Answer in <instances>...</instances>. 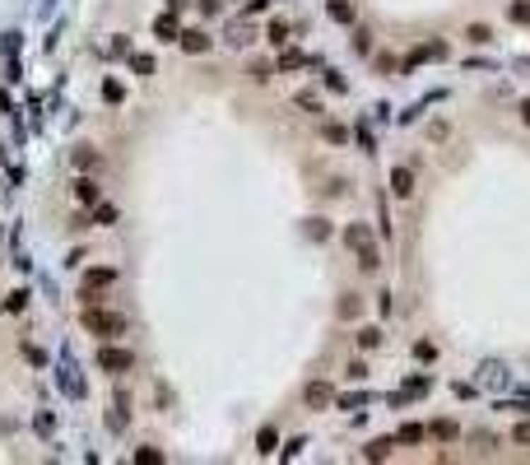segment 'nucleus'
Listing matches in <instances>:
<instances>
[{"label":"nucleus","instance_id":"27","mask_svg":"<svg viewBox=\"0 0 530 465\" xmlns=\"http://www.w3.org/2000/svg\"><path fill=\"white\" fill-rule=\"evenodd\" d=\"M507 382V367L502 363H484V387H502Z\"/></svg>","mask_w":530,"mask_h":465},{"label":"nucleus","instance_id":"32","mask_svg":"<svg viewBox=\"0 0 530 465\" xmlns=\"http://www.w3.org/2000/svg\"><path fill=\"white\" fill-rule=\"evenodd\" d=\"M307 237L326 242V237H331V223H326V219H307Z\"/></svg>","mask_w":530,"mask_h":465},{"label":"nucleus","instance_id":"37","mask_svg":"<svg viewBox=\"0 0 530 465\" xmlns=\"http://www.w3.org/2000/svg\"><path fill=\"white\" fill-rule=\"evenodd\" d=\"M107 423H112V428H117V432L126 428V400H117V410L107 414Z\"/></svg>","mask_w":530,"mask_h":465},{"label":"nucleus","instance_id":"28","mask_svg":"<svg viewBox=\"0 0 530 465\" xmlns=\"http://www.w3.org/2000/svg\"><path fill=\"white\" fill-rule=\"evenodd\" d=\"M321 135H326L331 144H344V140H349V131H344L340 122H321Z\"/></svg>","mask_w":530,"mask_h":465},{"label":"nucleus","instance_id":"44","mask_svg":"<svg viewBox=\"0 0 530 465\" xmlns=\"http://www.w3.org/2000/svg\"><path fill=\"white\" fill-rule=\"evenodd\" d=\"M363 391H358V396H340V410H363Z\"/></svg>","mask_w":530,"mask_h":465},{"label":"nucleus","instance_id":"40","mask_svg":"<svg viewBox=\"0 0 530 465\" xmlns=\"http://www.w3.org/2000/svg\"><path fill=\"white\" fill-rule=\"evenodd\" d=\"M512 23H530V0H517V5H512Z\"/></svg>","mask_w":530,"mask_h":465},{"label":"nucleus","instance_id":"46","mask_svg":"<svg viewBox=\"0 0 530 465\" xmlns=\"http://www.w3.org/2000/svg\"><path fill=\"white\" fill-rule=\"evenodd\" d=\"M275 0H247V14H261V10H270Z\"/></svg>","mask_w":530,"mask_h":465},{"label":"nucleus","instance_id":"12","mask_svg":"<svg viewBox=\"0 0 530 465\" xmlns=\"http://www.w3.org/2000/svg\"><path fill=\"white\" fill-rule=\"evenodd\" d=\"M154 33H158V42H182V28H177V14L172 10L154 19Z\"/></svg>","mask_w":530,"mask_h":465},{"label":"nucleus","instance_id":"10","mask_svg":"<svg viewBox=\"0 0 530 465\" xmlns=\"http://www.w3.org/2000/svg\"><path fill=\"white\" fill-rule=\"evenodd\" d=\"M358 312H363V293H340L335 317H340V322H358Z\"/></svg>","mask_w":530,"mask_h":465},{"label":"nucleus","instance_id":"7","mask_svg":"<svg viewBox=\"0 0 530 465\" xmlns=\"http://www.w3.org/2000/svg\"><path fill=\"white\" fill-rule=\"evenodd\" d=\"M391 191H396V200H409L414 196V167H391Z\"/></svg>","mask_w":530,"mask_h":465},{"label":"nucleus","instance_id":"3","mask_svg":"<svg viewBox=\"0 0 530 465\" xmlns=\"http://www.w3.org/2000/svg\"><path fill=\"white\" fill-rule=\"evenodd\" d=\"M98 367H102V372H112V377H122V372H131V367H135V354L107 340V344L98 349Z\"/></svg>","mask_w":530,"mask_h":465},{"label":"nucleus","instance_id":"41","mask_svg":"<svg viewBox=\"0 0 530 465\" xmlns=\"http://www.w3.org/2000/svg\"><path fill=\"white\" fill-rule=\"evenodd\" d=\"M270 75H275V70L265 66V61H256V66H252V79H256V84H270Z\"/></svg>","mask_w":530,"mask_h":465},{"label":"nucleus","instance_id":"36","mask_svg":"<svg viewBox=\"0 0 530 465\" xmlns=\"http://www.w3.org/2000/svg\"><path fill=\"white\" fill-rule=\"evenodd\" d=\"M102 98H107V102H122V98H126V89L117 84V79H107V84H102Z\"/></svg>","mask_w":530,"mask_h":465},{"label":"nucleus","instance_id":"45","mask_svg":"<svg viewBox=\"0 0 530 465\" xmlns=\"http://www.w3.org/2000/svg\"><path fill=\"white\" fill-rule=\"evenodd\" d=\"M302 447H307V442H302V437H293V442H288V447H284V452H279V456H284V461H293V456H298Z\"/></svg>","mask_w":530,"mask_h":465},{"label":"nucleus","instance_id":"22","mask_svg":"<svg viewBox=\"0 0 530 465\" xmlns=\"http://www.w3.org/2000/svg\"><path fill=\"white\" fill-rule=\"evenodd\" d=\"M349 47H353V52H358V56H372V33H367V28H353Z\"/></svg>","mask_w":530,"mask_h":465},{"label":"nucleus","instance_id":"18","mask_svg":"<svg viewBox=\"0 0 530 465\" xmlns=\"http://www.w3.org/2000/svg\"><path fill=\"white\" fill-rule=\"evenodd\" d=\"M23 307H28V288H14V293H5V302H0V312H10V317H19Z\"/></svg>","mask_w":530,"mask_h":465},{"label":"nucleus","instance_id":"39","mask_svg":"<svg viewBox=\"0 0 530 465\" xmlns=\"http://www.w3.org/2000/svg\"><path fill=\"white\" fill-rule=\"evenodd\" d=\"M112 219H117V210H112V205H102V200H98V205H93V223H112Z\"/></svg>","mask_w":530,"mask_h":465},{"label":"nucleus","instance_id":"30","mask_svg":"<svg viewBox=\"0 0 530 465\" xmlns=\"http://www.w3.org/2000/svg\"><path fill=\"white\" fill-rule=\"evenodd\" d=\"M302 66H307L302 52H279V70H302Z\"/></svg>","mask_w":530,"mask_h":465},{"label":"nucleus","instance_id":"21","mask_svg":"<svg viewBox=\"0 0 530 465\" xmlns=\"http://www.w3.org/2000/svg\"><path fill=\"white\" fill-rule=\"evenodd\" d=\"M396 437H400V442H423V437H428V428H423V423H400V432H396Z\"/></svg>","mask_w":530,"mask_h":465},{"label":"nucleus","instance_id":"34","mask_svg":"<svg viewBox=\"0 0 530 465\" xmlns=\"http://www.w3.org/2000/svg\"><path fill=\"white\" fill-rule=\"evenodd\" d=\"M512 447H530V419H521L517 428H512Z\"/></svg>","mask_w":530,"mask_h":465},{"label":"nucleus","instance_id":"1","mask_svg":"<svg viewBox=\"0 0 530 465\" xmlns=\"http://www.w3.org/2000/svg\"><path fill=\"white\" fill-rule=\"evenodd\" d=\"M344 247L358 256V266H363V270L382 266V252H377V237H372L367 223H344Z\"/></svg>","mask_w":530,"mask_h":465},{"label":"nucleus","instance_id":"42","mask_svg":"<svg viewBox=\"0 0 530 465\" xmlns=\"http://www.w3.org/2000/svg\"><path fill=\"white\" fill-rule=\"evenodd\" d=\"M0 47H5V56L14 61V56H19V33H5V37H0Z\"/></svg>","mask_w":530,"mask_h":465},{"label":"nucleus","instance_id":"8","mask_svg":"<svg viewBox=\"0 0 530 465\" xmlns=\"http://www.w3.org/2000/svg\"><path fill=\"white\" fill-rule=\"evenodd\" d=\"M70 163H75L79 172H98V167H102V154L93 149V144H79L75 154H70Z\"/></svg>","mask_w":530,"mask_h":465},{"label":"nucleus","instance_id":"25","mask_svg":"<svg viewBox=\"0 0 530 465\" xmlns=\"http://www.w3.org/2000/svg\"><path fill=\"white\" fill-rule=\"evenodd\" d=\"M298 107H302V112H326V102H321L317 89H302V93H298Z\"/></svg>","mask_w":530,"mask_h":465},{"label":"nucleus","instance_id":"24","mask_svg":"<svg viewBox=\"0 0 530 465\" xmlns=\"http://www.w3.org/2000/svg\"><path fill=\"white\" fill-rule=\"evenodd\" d=\"M131 461L135 465H163V452H158V447H135Z\"/></svg>","mask_w":530,"mask_h":465},{"label":"nucleus","instance_id":"29","mask_svg":"<svg viewBox=\"0 0 530 465\" xmlns=\"http://www.w3.org/2000/svg\"><path fill=\"white\" fill-rule=\"evenodd\" d=\"M131 70H135V75H154V56L131 52Z\"/></svg>","mask_w":530,"mask_h":465},{"label":"nucleus","instance_id":"19","mask_svg":"<svg viewBox=\"0 0 530 465\" xmlns=\"http://www.w3.org/2000/svg\"><path fill=\"white\" fill-rule=\"evenodd\" d=\"M326 14H331L335 23H353V5L349 0H326Z\"/></svg>","mask_w":530,"mask_h":465},{"label":"nucleus","instance_id":"5","mask_svg":"<svg viewBox=\"0 0 530 465\" xmlns=\"http://www.w3.org/2000/svg\"><path fill=\"white\" fill-rule=\"evenodd\" d=\"M112 279H117V270H107V266L98 270V266H93V270L84 275V288H79V298H84V302H93V293H98V288H107Z\"/></svg>","mask_w":530,"mask_h":465},{"label":"nucleus","instance_id":"13","mask_svg":"<svg viewBox=\"0 0 530 465\" xmlns=\"http://www.w3.org/2000/svg\"><path fill=\"white\" fill-rule=\"evenodd\" d=\"M223 42H228V47H247V42H252V23H247V14H242V19H232V23H228V33H223Z\"/></svg>","mask_w":530,"mask_h":465},{"label":"nucleus","instance_id":"47","mask_svg":"<svg viewBox=\"0 0 530 465\" xmlns=\"http://www.w3.org/2000/svg\"><path fill=\"white\" fill-rule=\"evenodd\" d=\"M200 5V14H219V0H196Z\"/></svg>","mask_w":530,"mask_h":465},{"label":"nucleus","instance_id":"14","mask_svg":"<svg viewBox=\"0 0 530 465\" xmlns=\"http://www.w3.org/2000/svg\"><path fill=\"white\" fill-rule=\"evenodd\" d=\"M396 442L400 437H372V442H367V461H391V452H396Z\"/></svg>","mask_w":530,"mask_h":465},{"label":"nucleus","instance_id":"35","mask_svg":"<svg viewBox=\"0 0 530 465\" xmlns=\"http://www.w3.org/2000/svg\"><path fill=\"white\" fill-rule=\"evenodd\" d=\"M326 89H331V93H344V89H349V79H344L340 70H326Z\"/></svg>","mask_w":530,"mask_h":465},{"label":"nucleus","instance_id":"33","mask_svg":"<svg viewBox=\"0 0 530 465\" xmlns=\"http://www.w3.org/2000/svg\"><path fill=\"white\" fill-rule=\"evenodd\" d=\"M33 428H37V437H52V432H56V419H52V414H37V419H33Z\"/></svg>","mask_w":530,"mask_h":465},{"label":"nucleus","instance_id":"16","mask_svg":"<svg viewBox=\"0 0 530 465\" xmlns=\"http://www.w3.org/2000/svg\"><path fill=\"white\" fill-rule=\"evenodd\" d=\"M428 437H437V442H456V437H461V423L456 419H437L428 428Z\"/></svg>","mask_w":530,"mask_h":465},{"label":"nucleus","instance_id":"31","mask_svg":"<svg viewBox=\"0 0 530 465\" xmlns=\"http://www.w3.org/2000/svg\"><path fill=\"white\" fill-rule=\"evenodd\" d=\"M414 358H419V363H437V344L419 340V344H414Z\"/></svg>","mask_w":530,"mask_h":465},{"label":"nucleus","instance_id":"6","mask_svg":"<svg viewBox=\"0 0 530 465\" xmlns=\"http://www.w3.org/2000/svg\"><path fill=\"white\" fill-rule=\"evenodd\" d=\"M302 400H307V410H326V405H335V387L331 382H307Z\"/></svg>","mask_w":530,"mask_h":465},{"label":"nucleus","instance_id":"20","mask_svg":"<svg viewBox=\"0 0 530 465\" xmlns=\"http://www.w3.org/2000/svg\"><path fill=\"white\" fill-rule=\"evenodd\" d=\"M288 33H293V28H288V19H275V23H270V33H265V37H270V42H275L279 52H284V47H288Z\"/></svg>","mask_w":530,"mask_h":465},{"label":"nucleus","instance_id":"15","mask_svg":"<svg viewBox=\"0 0 530 465\" xmlns=\"http://www.w3.org/2000/svg\"><path fill=\"white\" fill-rule=\"evenodd\" d=\"M75 200H79V205H98V200H102L98 182H93V177H79V182H75Z\"/></svg>","mask_w":530,"mask_h":465},{"label":"nucleus","instance_id":"48","mask_svg":"<svg viewBox=\"0 0 530 465\" xmlns=\"http://www.w3.org/2000/svg\"><path fill=\"white\" fill-rule=\"evenodd\" d=\"M167 10H172V14H182V10H187V0H167Z\"/></svg>","mask_w":530,"mask_h":465},{"label":"nucleus","instance_id":"17","mask_svg":"<svg viewBox=\"0 0 530 465\" xmlns=\"http://www.w3.org/2000/svg\"><path fill=\"white\" fill-rule=\"evenodd\" d=\"M256 452H261V456H275V452H279V428H261V432H256Z\"/></svg>","mask_w":530,"mask_h":465},{"label":"nucleus","instance_id":"9","mask_svg":"<svg viewBox=\"0 0 530 465\" xmlns=\"http://www.w3.org/2000/svg\"><path fill=\"white\" fill-rule=\"evenodd\" d=\"M210 42H214V37L205 33V28H187V33H182V52H191V56H205V52H210Z\"/></svg>","mask_w":530,"mask_h":465},{"label":"nucleus","instance_id":"11","mask_svg":"<svg viewBox=\"0 0 530 465\" xmlns=\"http://www.w3.org/2000/svg\"><path fill=\"white\" fill-rule=\"evenodd\" d=\"M423 61H447V42H423L409 52V66H423Z\"/></svg>","mask_w":530,"mask_h":465},{"label":"nucleus","instance_id":"4","mask_svg":"<svg viewBox=\"0 0 530 465\" xmlns=\"http://www.w3.org/2000/svg\"><path fill=\"white\" fill-rule=\"evenodd\" d=\"M56 382H61V391H66V396H84V377L75 372V363H70V358H61V367H56Z\"/></svg>","mask_w":530,"mask_h":465},{"label":"nucleus","instance_id":"2","mask_svg":"<svg viewBox=\"0 0 530 465\" xmlns=\"http://www.w3.org/2000/svg\"><path fill=\"white\" fill-rule=\"evenodd\" d=\"M84 331H88V335H102V340H122L131 326H126L122 312H107V307H93V302H84Z\"/></svg>","mask_w":530,"mask_h":465},{"label":"nucleus","instance_id":"43","mask_svg":"<svg viewBox=\"0 0 530 465\" xmlns=\"http://www.w3.org/2000/svg\"><path fill=\"white\" fill-rule=\"evenodd\" d=\"M377 70H382V75H396V56L382 52V56H377Z\"/></svg>","mask_w":530,"mask_h":465},{"label":"nucleus","instance_id":"26","mask_svg":"<svg viewBox=\"0 0 530 465\" xmlns=\"http://www.w3.org/2000/svg\"><path fill=\"white\" fill-rule=\"evenodd\" d=\"M465 37H470L475 47H488V42H493V33H488V23H470V28H465Z\"/></svg>","mask_w":530,"mask_h":465},{"label":"nucleus","instance_id":"38","mask_svg":"<svg viewBox=\"0 0 530 465\" xmlns=\"http://www.w3.org/2000/svg\"><path fill=\"white\" fill-rule=\"evenodd\" d=\"M107 56H131V42H126V37L117 33V37H112V42H107Z\"/></svg>","mask_w":530,"mask_h":465},{"label":"nucleus","instance_id":"50","mask_svg":"<svg viewBox=\"0 0 530 465\" xmlns=\"http://www.w3.org/2000/svg\"><path fill=\"white\" fill-rule=\"evenodd\" d=\"M0 163H5V149H0Z\"/></svg>","mask_w":530,"mask_h":465},{"label":"nucleus","instance_id":"49","mask_svg":"<svg viewBox=\"0 0 530 465\" xmlns=\"http://www.w3.org/2000/svg\"><path fill=\"white\" fill-rule=\"evenodd\" d=\"M521 122H526V126H530V98H526V102H521Z\"/></svg>","mask_w":530,"mask_h":465},{"label":"nucleus","instance_id":"23","mask_svg":"<svg viewBox=\"0 0 530 465\" xmlns=\"http://www.w3.org/2000/svg\"><path fill=\"white\" fill-rule=\"evenodd\" d=\"M353 340H358V349H377V344H382V326H363Z\"/></svg>","mask_w":530,"mask_h":465}]
</instances>
